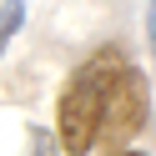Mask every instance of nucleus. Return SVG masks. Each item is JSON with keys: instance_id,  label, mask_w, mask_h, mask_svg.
I'll return each mask as SVG.
<instances>
[{"instance_id": "obj_1", "label": "nucleus", "mask_w": 156, "mask_h": 156, "mask_svg": "<svg viewBox=\"0 0 156 156\" xmlns=\"http://www.w3.org/2000/svg\"><path fill=\"white\" fill-rule=\"evenodd\" d=\"M146 126H151V86L141 66L116 45L86 55L55 96V146L66 156H121Z\"/></svg>"}, {"instance_id": "obj_2", "label": "nucleus", "mask_w": 156, "mask_h": 156, "mask_svg": "<svg viewBox=\"0 0 156 156\" xmlns=\"http://www.w3.org/2000/svg\"><path fill=\"white\" fill-rule=\"evenodd\" d=\"M20 25H25V0H0V55H5V45L15 41Z\"/></svg>"}, {"instance_id": "obj_3", "label": "nucleus", "mask_w": 156, "mask_h": 156, "mask_svg": "<svg viewBox=\"0 0 156 156\" xmlns=\"http://www.w3.org/2000/svg\"><path fill=\"white\" fill-rule=\"evenodd\" d=\"M25 156H61L51 126H25Z\"/></svg>"}, {"instance_id": "obj_4", "label": "nucleus", "mask_w": 156, "mask_h": 156, "mask_svg": "<svg viewBox=\"0 0 156 156\" xmlns=\"http://www.w3.org/2000/svg\"><path fill=\"white\" fill-rule=\"evenodd\" d=\"M121 156H146V151H121Z\"/></svg>"}, {"instance_id": "obj_5", "label": "nucleus", "mask_w": 156, "mask_h": 156, "mask_svg": "<svg viewBox=\"0 0 156 156\" xmlns=\"http://www.w3.org/2000/svg\"><path fill=\"white\" fill-rule=\"evenodd\" d=\"M151 25H156V5H151Z\"/></svg>"}]
</instances>
